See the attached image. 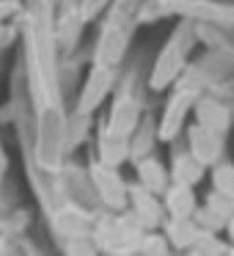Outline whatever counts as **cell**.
Listing matches in <instances>:
<instances>
[{"mask_svg":"<svg viewBox=\"0 0 234 256\" xmlns=\"http://www.w3.org/2000/svg\"><path fill=\"white\" fill-rule=\"evenodd\" d=\"M190 140H193V157L201 162V166L218 160V154H220V132H212V130H206V127H198Z\"/></svg>","mask_w":234,"mask_h":256,"instance_id":"obj_1","label":"cell"},{"mask_svg":"<svg viewBox=\"0 0 234 256\" xmlns=\"http://www.w3.org/2000/svg\"><path fill=\"white\" fill-rule=\"evenodd\" d=\"M190 102H193V88H184L182 94H179L176 100L171 102V110H168L166 122H162V130H160V135H162V138H171V135L179 130V124H182L184 110H188V105H190Z\"/></svg>","mask_w":234,"mask_h":256,"instance_id":"obj_2","label":"cell"},{"mask_svg":"<svg viewBox=\"0 0 234 256\" xmlns=\"http://www.w3.org/2000/svg\"><path fill=\"white\" fill-rule=\"evenodd\" d=\"M176 69H179V39H174V44L166 50L162 61L157 64L154 74H152V86H154V88H162V86L176 74Z\"/></svg>","mask_w":234,"mask_h":256,"instance_id":"obj_3","label":"cell"},{"mask_svg":"<svg viewBox=\"0 0 234 256\" xmlns=\"http://www.w3.org/2000/svg\"><path fill=\"white\" fill-rule=\"evenodd\" d=\"M135 118H138V108L132 105L130 100L118 102L116 108H113V118H110V132L113 135H127L130 130L135 127Z\"/></svg>","mask_w":234,"mask_h":256,"instance_id":"obj_4","label":"cell"},{"mask_svg":"<svg viewBox=\"0 0 234 256\" xmlns=\"http://www.w3.org/2000/svg\"><path fill=\"white\" fill-rule=\"evenodd\" d=\"M198 122L201 127L212 130V132H220V130H226V110H223L220 105H215V102H204V105H198Z\"/></svg>","mask_w":234,"mask_h":256,"instance_id":"obj_5","label":"cell"},{"mask_svg":"<svg viewBox=\"0 0 234 256\" xmlns=\"http://www.w3.org/2000/svg\"><path fill=\"white\" fill-rule=\"evenodd\" d=\"M96 182H100V188H102V196H105L110 204H122L124 201V184L118 182V176L113 171L100 168V171H96Z\"/></svg>","mask_w":234,"mask_h":256,"instance_id":"obj_6","label":"cell"},{"mask_svg":"<svg viewBox=\"0 0 234 256\" xmlns=\"http://www.w3.org/2000/svg\"><path fill=\"white\" fill-rule=\"evenodd\" d=\"M193 193L188 190V184H179V188H174L171 190V196H168V206H171V212L174 215H190L193 212Z\"/></svg>","mask_w":234,"mask_h":256,"instance_id":"obj_7","label":"cell"},{"mask_svg":"<svg viewBox=\"0 0 234 256\" xmlns=\"http://www.w3.org/2000/svg\"><path fill=\"white\" fill-rule=\"evenodd\" d=\"M201 179V162L190 154H182L176 160V182L179 184H193Z\"/></svg>","mask_w":234,"mask_h":256,"instance_id":"obj_8","label":"cell"},{"mask_svg":"<svg viewBox=\"0 0 234 256\" xmlns=\"http://www.w3.org/2000/svg\"><path fill=\"white\" fill-rule=\"evenodd\" d=\"M108 83H110V74H108V72H96V74H94V80L88 83V88H86V96H83V108H86V110H88V108H94L96 102L105 96Z\"/></svg>","mask_w":234,"mask_h":256,"instance_id":"obj_9","label":"cell"},{"mask_svg":"<svg viewBox=\"0 0 234 256\" xmlns=\"http://www.w3.org/2000/svg\"><path fill=\"white\" fill-rule=\"evenodd\" d=\"M140 179H144L146 190H152V193H157V190L166 188V174H162V168L157 166L154 160H149V162L140 166Z\"/></svg>","mask_w":234,"mask_h":256,"instance_id":"obj_10","label":"cell"},{"mask_svg":"<svg viewBox=\"0 0 234 256\" xmlns=\"http://www.w3.org/2000/svg\"><path fill=\"white\" fill-rule=\"evenodd\" d=\"M135 206H138L140 218H144V220H149V223H154L157 218H160V206H157V201L152 198L149 193H144V190H138V193H135Z\"/></svg>","mask_w":234,"mask_h":256,"instance_id":"obj_11","label":"cell"},{"mask_svg":"<svg viewBox=\"0 0 234 256\" xmlns=\"http://www.w3.org/2000/svg\"><path fill=\"white\" fill-rule=\"evenodd\" d=\"M102 149H105V162H108V166H116V162L124 157V149H127V146H124L122 135H113V144H110V138H108Z\"/></svg>","mask_w":234,"mask_h":256,"instance_id":"obj_12","label":"cell"},{"mask_svg":"<svg viewBox=\"0 0 234 256\" xmlns=\"http://www.w3.org/2000/svg\"><path fill=\"white\" fill-rule=\"evenodd\" d=\"M171 234L176 237V242H190V240H196V228H193V223H188V215H179V220L171 226Z\"/></svg>","mask_w":234,"mask_h":256,"instance_id":"obj_13","label":"cell"},{"mask_svg":"<svg viewBox=\"0 0 234 256\" xmlns=\"http://www.w3.org/2000/svg\"><path fill=\"white\" fill-rule=\"evenodd\" d=\"M215 184H218V190H223V196H234V168H228V166L218 168Z\"/></svg>","mask_w":234,"mask_h":256,"instance_id":"obj_14","label":"cell"},{"mask_svg":"<svg viewBox=\"0 0 234 256\" xmlns=\"http://www.w3.org/2000/svg\"><path fill=\"white\" fill-rule=\"evenodd\" d=\"M102 3H105V0H86V8H83V12H86V14H94L96 8L102 6Z\"/></svg>","mask_w":234,"mask_h":256,"instance_id":"obj_15","label":"cell"},{"mask_svg":"<svg viewBox=\"0 0 234 256\" xmlns=\"http://www.w3.org/2000/svg\"><path fill=\"white\" fill-rule=\"evenodd\" d=\"M232 237H234V218H232Z\"/></svg>","mask_w":234,"mask_h":256,"instance_id":"obj_16","label":"cell"}]
</instances>
